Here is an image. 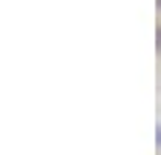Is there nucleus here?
<instances>
[{
	"label": "nucleus",
	"mask_w": 161,
	"mask_h": 155,
	"mask_svg": "<svg viewBox=\"0 0 161 155\" xmlns=\"http://www.w3.org/2000/svg\"><path fill=\"white\" fill-rule=\"evenodd\" d=\"M155 37H158V49H161V29H158V35H155Z\"/></svg>",
	"instance_id": "1"
},
{
	"label": "nucleus",
	"mask_w": 161,
	"mask_h": 155,
	"mask_svg": "<svg viewBox=\"0 0 161 155\" xmlns=\"http://www.w3.org/2000/svg\"><path fill=\"white\" fill-rule=\"evenodd\" d=\"M158 9H161V0H158Z\"/></svg>",
	"instance_id": "2"
}]
</instances>
